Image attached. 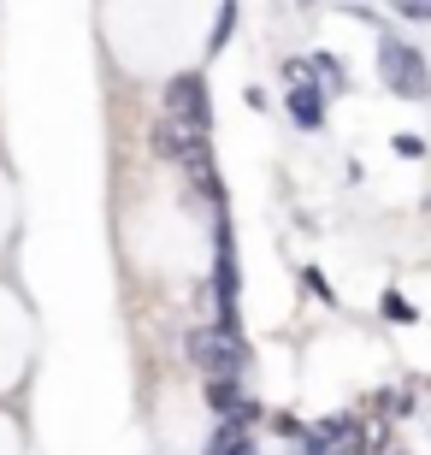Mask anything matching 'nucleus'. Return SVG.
Segmentation results:
<instances>
[{"label":"nucleus","mask_w":431,"mask_h":455,"mask_svg":"<svg viewBox=\"0 0 431 455\" xmlns=\"http://www.w3.org/2000/svg\"><path fill=\"white\" fill-rule=\"evenodd\" d=\"M213 455H254V450H249V438H243V432H231V426H225V432L213 438Z\"/></svg>","instance_id":"7"},{"label":"nucleus","mask_w":431,"mask_h":455,"mask_svg":"<svg viewBox=\"0 0 431 455\" xmlns=\"http://www.w3.org/2000/svg\"><path fill=\"white\" fill-rule=\"evenodd\" d=\"M325 89H307V84H296L290 89V118H296L301 131H319L325 124V101H319Z\"/></svg>","instance_id":"4"},{"label":"nucleus","mask_w":431,"mask_h":455,"mask_svg":"<svg viewBox=\"0 0 431 455\" xmlns=\"http://www.w3.org/2000/svg\"><path fill=\"white\" fill-rule=\"evenodd\" d=\"M307 71H314L319 84H331V95H337V89H343V66H337L331 53H314V60H307Z\"/></svg>","instance_id":"6"},{"label":"nucleus","mask_w":431,"mask_h":455,"mask_svg":"<svg viewBox=\"0 0 431 455\" xmlns=\"http://www.w3.org/2000/svg\"><path fill=\"white\" fill-rule=\"evenodd\" d=\"M166 118L172 124H183V131H201L207 136V84H201V71H178L166 84Z\"/></svg>","instance_id":"3"},{"label":"nucleus","mask_w":431,"mask_h":455,"mask_svg":"<svg viewBox=\"0 0 431 455\" xmlns=\"http://www.w3.org/2000/svg\"><path fill=\"white\" fill-rule=\"evenodd\" d=\"M189 355H196L201 372H213V385H236L243 372H249V349H243V338H231V331H196L189 338Z\"/></svg>","instance_id":"2"},{"label":"nucleus","mask_w":431,"mask_h":455,"mask_svg":"<svg viewBox=\"0 0 431 455\" xmlns=\"http://www.w3.org/2000/svg\"><path fill=\"white\" fill-rule=\"evenodd\" d=\"M379 71H384V89H396L402 101H426L431 95V66H426V53H419L414 42L384 36L379 42Z\"/></svg>","instance_id":"1"},{"label":"nucleus","mask_w":431,"mask_h":455,"mask_svg":"<svg viewBox=\"0 0 431 455\" xmlns=\"http://www.w3.org/2000/svg\"><path fill=\"white\" fill-rule=\"evenodd\" d=\"M207 403H213L219 414H236V426H243V420L254 414V408L243 403V390H236V385H207Z\"/></svg>","instance_id":"5"},{"label":"nucleus","mask_w":431,"mask_h":455,"mask_svg":"<svg viewBox=\"0 0 431 455\" xmlns=\"http://www.w3.org/2000/svg\"><path fill=\"white\" fill-rule=\"evenodd\" d=\"M396 154H408V160H414V154H426V142H419V136H396Z\"/></svg>","instance_id":"10"},{"label":"nucleus","mask_w":431,"mask_h":455,"mask_svg":"<svg viewBox=\"0 0 431 455\" xmlns=\"http://www.w3.org/2000/svg\"><path fill=\"white\" fill-rule=\"evenodd\" d=\"M384 314H390V320H414V307L402 302V296H384Z\"/></svg>","instance_id":"8"},{"label":"nucleus","mask_w":431,"mask_h":455,"mask_svg":"<svg viewBox=\"0 0 431 455\" xmlns=\"http://www.w3.org/2000/svg\"><path fill=\"white\" fill-rule=\"evenodd\" d=\"M402 18H419V24H431V0L419 6V0H402Z\"/></svg>","instance_id":"9"}]
</instances>
